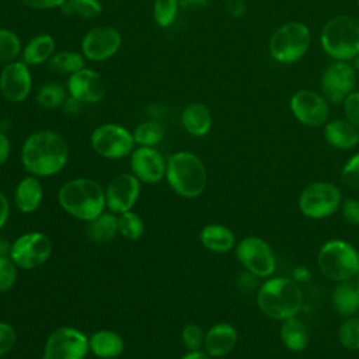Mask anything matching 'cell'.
I'll return each instance as SVG.
<instances>
[{"label":"cell","mask_w":359,"mask_h":359,"mask_svg":"<svg viewBox=\"0 0 359 359\" xmlns=\"http://www.w3.org/2000/svg\"><path fill=\"white\" fill-rule=\"evenodd\" d=\"M356 3H358V7H359V0H356Z\"/></svg>","instance_id":"cell-55"},{"label":"cell","mask_w":359,"mask_h":359,"mask_svg":"<svg viewBox=\"0 0 359 359\" xmlns=\"http://www.w3.org/2000/svg\"><path fill=\"white\" fill-rule=\"evenodd\" d=\"M132 174L144 184H157L165 178L167 158L156 149L136 146L129 156Z\"/></svg>","instance_id":"cell-18"},{"label":"cell","mask_w":359,"mask_h":359,"mask_svg":"<svg viewBox=\"0 0 359 359\" xmlns=\"http://www.w3.org/2000/svg\"><path fill=\"white\" fill-rule=\"evenodd\" d=\"M164 126L156 119H146L132 130L135 144L146 147H156L164 139Z\"/></svg>","instance_id":"cell-31"},{"label":"cell","mask_w":359,"mask_h":359,"mask_svg":"<svg viewBox=\"0 0 359 359\" xmlns=\"http://www.w3.org/2000/svg\"><path fill=\"white\" fill-rule=\"evenodd\" d=\"M352 280H353L355 286H356V287H358V290H359V271H358V273L352 278Z\"/></svg>","instance_id":"cell-53"},{"label":"cell","mask_w":359,"mask_h":359,"mask_svg":"<svg viewBox=\"0 0 359 359\" xmlns=\"http://www.w3.org/2000/svg\"><path fill=\"white\" fill-rule=\"evenodd\" d=\"M118 230L122 237L128 240H137L143 236L144 223L136 212L128 210L118 216Z\"/></svg>","instance_id":"cell-36"},{"label":"cell","mask_w":359,"mask_h":359,"mask_svg":"<svg viewBox=\"0 0 359 359\" xmlns=\"http://www.w3.org/2000/svg\"><path fill=\"white\" fill-rule=\"evenodd\" d=\"M181 359H212V356L199 349V351H189Z\"/></svg>","instance_id":"cell-51"},{"label":"cell","mask_w":359,"mask_h":359,"mask_svg":"<svg viewBox=\"0 0 359 359\" xmlns=\"http://www.w3.org/2000/svg\"><path fill=\"white\" fill-rule=\"evenodd\" d=\"M236 257L245 271L257 278H269L276 269V259L269 244L255 236L240 240L236 245Z\"/></svg>","instance_id":"cell-13"},{"label":"cell","mask_w":359,"mask_h":359,"mask_svg":"<svg viewBox=\"0 0 359 359\" xmlns=\"http://www.w3.org/2000/svg\"><path fill=\"white\" fill-rule=\"evenodd\" d=\"M327 143L339 150H349L359 143V129L346 119H334L325 123Z\"/></svg>","instance_id":"cell-25"},{"label":"cell","mask_w":359,"mask_h":359,"mask_svg":"<svg viewBox=\"0 0 359 359\" xmlns=\"http://www.w3.org/2000/svg\"><path fill=\"white\" fill-rule=\"evenodd\" d=\"M259 310L269 318L286 320L296 317L303 306L300 286L289 278H269L257 293Z\"/></svg>","instance_id":"cell-4"},{"label":"cell","mask_w":359,"mask_h":359,"mask_svg":"<svg viewBox=\"0 0 359 359\" xmlns=\"http://www.w3.org/2000/svg\"><path fill=\"white\" fill-rule=\"evenodd\" d=\"M342 217L351 224H359V201L346 199L341 206Z\"/></svg>","instance_id":"cell-43"},{"label":"cell","mask_w":359,"mask_h":359,"mask_svg":"<svg viewBox=\"0 0 359 359\" xmlns=\"http://www.w3.org/2000/svg\"><path fill=\"white\" fill-rule=\"evenodd\" d=\"M88 351V337L83 331L74 327H59L48 335L42 359H84Z\"/></svg>","instance_id":"cell-11"},{"label":"cell","mask_w":359,"mask_h":359,"mask_svg":"<svg viewBox=\"0 0 359 359\" xmlns=\"http://www.w3.org/2000/svg\"><path fill=\"white\" fill-rule=\"evenodd\" d=\"M57 202L66 213L86 223L95 219L107 208L102 185L84 177L66 181L57 191Z\"/></svg>","instance_id":"cell-2"},{"label":"cell","mask_w":359,"mask_h":359,"mask_svg":"<svg viewBox=\"0 0 359 359\" xmlns=\"http://www.w3.org/2000/svg\"><path fill=\"white\" fill-rule=\"evenodd\" d=\"M320 42L334 60H353L359 55V20L351 15L331 18L321 31Z\"/></svg>","instance_id":"cell-5"},{"label":"cell","mask_w":359,"mask_h":359,"mask_svg":"<svg viewBox=\"0 0 359 359\" xmlns=\"http://www.w3.org/2000/svg\"><path fill=\"white\" fill-rule=\"evenodd\" d=\"M18 1H20L22 6L28 7V8L45 11V10L60 8L66 0H18Z\"/></svg>","instance_id":"cell-44"},{"label":"cell","mask_w":359,"mask_h":359,"mask_svg":"<svg viewBox=\"0 0 359 359\" xmlns=\"http://www.w3.org/2000/svg\"><path fill=\"white\" fill-rule=\"evenodd\" d=\"M69 144L59 132L41 129L25 137L20 160L29 175L45 178L60 172L69 161Z\"/></svg>","instance_id":"cell-1"},{"label":"cell","mask_w":359,"mask_h":359,"mask_svg":"<svg viewBox=\"0 0 359 359\" xmlns=\"http://www.w3.org/2000/svg\"><path fill=\"white\" fill-rule=\"evenodd\" d=\"M10 153H11L10 139L3 130H0V167H3L7 163Z\"/></svg>","instance_id":"cell-46"},{"label":"cell","mask_w":359,"mask_h":359,"mask_svg":"<svg viewBox=\"0 0 359 359\" xmlns=\"http://www.w3.org/2000/svg\"><path fill=\"white\" fill-rule=\"evenodd\" d=\"M165 180L171 189L182 198L201 196L208 184V171L199 156L180 150L167 157Z\"/></svg>","instance_id":"cell-3"},{"label":"cell","mask_w":359,"mask_h":359,"mask_svg":"<svg viewBox=\"0 0 359 359\" xmlns=\"http://www.w3.org/2000/svg\"><path fill=\"white\" fill-rule=\"evenodd\" d=\"M180 8V0H153L151 18L158 28L167 29L177 21Z\"/></svg>","instance_id":"cell-34"},{"label":"cell","mask_w":359,"mask_h":359,"mask_svg":"<svg viewBox=\"0 0 359 359\" xmlns=\"http://www.w3.org/2000/svg\"><path fill=\"white\" fill-rule=\"evenodd\" d=\"M317 264L325 278L337 283L351 280L359 271V252L344 240H330L321 245Z\"/></svg>","instance_id":"cell-6"},{"label":"cell","mask_w":359,"mask_h":359,"mask_svg":"<svg viewBox=\"0 0 359 359\" xmlns=\"http://www.w3.org/2000/svg\"><path fill=\"white\" fill-rule=\"evenodd\" d=\"M86 234L94 243H109L118 234V216L112 212H102L95 219L87 222Z\"/></svg>","instance_id":"cell-27"},{"label":"cell","mask_w":359,"mask_h":359,"mask_svg":"<svg viewBox=\"0 0 359 359\" xmlns=\"http://www.w3.org/2000/svg\"><path fill=\"white\" fill-rule=\"evenodd\" d=\"M353 67H355V70L359 72V55L353 59Z\"/></svg>","instance_id":"cell-54"},{"label":"cell","mask_w":359,"mask_h":359,"mask_svg":"<svg viewBox=\"0 0 359 359\" xmlns=\"http://www.w3.org/2000/svg\"><path fill=\"white\" fill-rule=\"evenodd\" d=\"M24 42L20 35L6 27H0V65H7L21 57Z\"/></svg>","instance_id":"cell-33"},{"label":"cell","mask_w":359,"mask_h":359,"mask_svg":"<svg viewBox=\"0 0 359 359\" xmlns=\"http://www.w3.org/2000/svg\"><path fill=\"white\" fill-rule=\"evenodd\" d=\"M209 4V0H180L181 8H196V7H205Z\"/></svg>","instance_id":"cell-50"},{"label":"cell","mask_w":359,"mask_h":359,"mask_svg":"<svg viewBox=\"0 0 359 359\" xmlns=\"http://www.w3.org/2000/svg\"><path fill=\"white\" fill-rule=\"evenodd\" d=\"M88 348L100 359H115L123 353L125 341L114 330H98L88 337Z\"/></svg>","instance_id":"cell-23"},{"label":"cell","mask_w":359,"mask_h":359,"mask_svg":"<svg viewBox=\"0 0 359 359\" xmlns=\"http://www.w3.org/2000/svg\"><path fill=\"white\" fill-rule=\"evenodd\" d=\"M52 254L50 238L41 231H28L10 244V258L21 269H35L45 264Z\"/></svg>","instance_id":"cell-12"},{"label":"cell","mask_w":359,"mask_h":359,"mask_svg":"<svg viewBox=\"0 0 359 359\" xmlns=\"http://www.w3.org/2000/svg\"><path fill=\"white\" fill-rule=\"evenodd\" d=\"M17 344V331L15 328L6 323L0 321V356L7 355Z\"/></svg>","instance_id":"cell-41"},{"label":"cell","mask_w":359,"mask_h":359,"mask_svg":"<svg viewBox=\"0 0 359 359\" xmlns=\"http://www.w3.org/2000/svg\"><path fill=\"white\" fill-rule=\"evenodd\" d=\"M18 266L10 258V255L0 257V293H6L13 289L17 282Z\"/></svg>","instance_id":"cell-38"},{"label":"cell","mask_w":359,"mask_h":359,"mask_svg":"<svg viewBox=\"0 0 359 359\" xmlns=\"http://www.w3.org/2000/svg\"><path fill=\"white\" fill-rule=\"evenodd\" d=\"M42 196L43 189L39 182V178L28 174L15 187L14 203L20 212L32 213L41 206Z\"/></svg>","instance_id":"cell-24"},{"label":"cell","mask_w":359,"mask_h":359,"mask_svg":"<svg viewBox=\"0 0 359 359\" xmlns=\"http://www.w3.org/2000/svg\"><path fill=\"white\" fill-rule=\"evenodd\" d=\"M224 7H226V11L229 13V15L238 18V17L244 15L247 3H245V0H224Z\"/></svg>","instance_id":"cell-45"},{"label":"cell","mask_w":359,"mask_h":359,"mask_svg":"<svg viewBox=\"0 0 359 359\" xmlns=\"http://www.w3.org/2000/svg\"><path fill=\"white\" fill-rule=\"evenodd\" d=\"M181 125L187 133L195 137L208 135L213 125L210 109L198 101L187 104L181 111Z\"/></svg>","instance_id":"cell-21"},{"label":"cell","mask_w":359,"mask_h":359,"mask_svg":"<svg viewBox=\"0 0 359 359\" xmlns=\"http://www.w3.org/2000/svg\"><path fill=\"white\" fill-rule=\"evenodd\" d=\"M56 52V41L50 34L39 32L31 36L24 45L21 52V60L29 67L48 63Z\"/></svg>","instance_id":"cell-22"},{"label":"cell","mask_w":359,"mask_h":359,"mask_svg":"<svg viewBox=\"0 0 359 359\" xmlns=\"http://www.w3.org/2000/svg\"><path fill=\"white\" fill-rule=\"evenodd\" d=\"M339 344L351 351L359 349V317H348L338 330Z\"/></svg>","instance_id":"cell-37"},{"label":"cell","mask_w":359,"mask_h":359,"mask_svg":"<svg viewBox=\"0 0 359 359\" xmlns=\"http://www.w3.org/2000/svg\"><path fill=\"white\" fill-rule=\"evenodd\" d=\"M341 181L349 189L359 191V153L353 154L342 167Z\"/></svg>","instance_id":"cell-40"},{"label":"cell","mask_w":359,"mask_h":359,"mask_svg":"<svg viewBox=\"0 0 359 359\" xmlns=\"http://www.w3.org/2000/svg\"><path fill=\"white\" fill-rule=\"evenodd\" d=\"M66 86H62L55 81L42 84L35 93L36 104L43 109H57L62 108L65 100L67 98Z\"/></svg>","instance_id":"cell-32"},{"label":"cell","mask_w":359,"mask_h":359,"mask_svg":"<svg viewBox=\"0 0 359 359\" xmlns=\"http://www.w3.org/2000/svg\"><path fill=\"white\" fill-rule=\"evenodd\" d=\"M86 59L81 55L80 50H72V49H63L56 50L53 56L49 59L48 66L52 72L59 74L70 76L83 67H86Z\"/></svg>","instance_id":"cell-30"},{"label":"cell","mask_w":359,"mask_h":359,"mask_svg":"<svg viewBox=\"0 0 359 359\" xmlns=\"http://www.w3.org/2000/svg\"><path fill=\"white\" fill-rule=\"evenodd\" d=\"M237 338V331L231 324L217 323L205 332V352L212 358H223L233 351Z\"/></svg>","instance_id":"cell-20"},{"label":"cell","mask_w":359,"mask_h":359,"mask_svg":"<svg viewBox=\"0 0 359 359\" xmlns=\"http://www.w3.org/2000/svg\"><path fill=\"white\" fill-rule=\"evenodd\" d=\"M201 244L212 252H227L236 245L234 233L223 224H206L199 233Z\"/></svg>","instance_id":"cell-26"},{"label":"cell","mask_w":359,"mask_h":359,"mask_svg":"<svg viewBox=\"0 0 359 359\" xmlns=\"http://www.w3.org/2000/svg\"><path fill=\"white\" fill-rule=\"evenodd\" d=\"M311 273L310 271L306 268V266H297L294 271H293V280L297 283V282H307L310 279Z\"/></svg>","instance_id":"cell-49"},{"label":"cell","mask_w":359,"mask_h":359,"mask_svg":"<svg viewBox=\"0 0 359 359\" xmlns=\"http://www.w3.org/2000/svg\"><path fill=\"white\" fill-rule=\"evenodd\" d=\"M90 144L98 156L108 160L129 157L136 147L132 130L114 122L98 125L90 135Z\"/></svg>","instance_id":"cell-8"},{"label":"cell","mask_w":359,"mask_h":359,"mask_svg":"<svg viewBox=\"0 0 359 359\" xmlns=\"http://www.w3.org/2000/svg\"><path fill=\"white\" fill-rule=\"evenodd\" d=\"M66 90L69 95L77 98L83 104H97L107 95V83L97 70L83 67L67 76Z\"/></svg>","instance_id":"cell-19"},{"label":"cell","mask_w":359,"mask_h":359,"mask_svg":"<svg viewBox=\"0 0 359 359\" xmlns=\"http://www.w3.org/2000/svg\"><path fill=\"white\" fill-rule=\"evenodd\" d=\"M10 252V245L4 240H0V257H6Z\"/></svg>","instance_id":"cell-52"},{"label":"cell","mask_w":359,"mask_h":359,"mask_svg":"<svg viewBox=\"0 0 359 359\" xmlns=\"http://www.w3.org/2000/svg\"><path fill=\"white\" fill-rule=\"evenodd\" d=\"M346 121L359 129V91L351 93L342 102Z\"/></svg>","instance_id":"cell-42"},{"label":"cell","mask_w":359,"mask_h":359,"mask_svg":"<svg viewBox=\"0 0 359 359\" xmlns=\"http://www.w3.org/2000/svg\"><path fill=\"white\" fill-rule=\"evenodd\" d=\"M140 196V181L132 172L115 175L105 188V203L109 212L121 215L132 210Z\"/></svg>","instance_id":"cell-17"},{"label":"cell","mask_w":359,"mask_h":359,"mask_svg":"<svg viewBox=\"0 0 359 359\" xmlns=\"http://www.w3.org/2000/svg\"><path fill=\"white\" fill-rule=\"evenodd\" d=\"M297 205L306 217L324 219L341 206V192L332 182L316 181L302 191Z\"/></svg>","instance_id":"cell-9"},{"label":"cell","mask_w":359,"mask_h":359,"mask_svg":"<svg viewBox=\"0 0 359 359\" xmlns=\"http://www.w3.org/2000/svg\"><path fill=\"white\" fill-rule=\"evenodd\" d=\"M181 341L188 351H199L203 346L205 331L196 324H187L181 331Z\"/></svg>","instance_id":"cell-39"},{"label":"cell","mask_w":359,"mask_h":359,"mask_svg":"<svg viewBox=\"0 0 359 359\" xmlns=\"http://www.w3.org/2000/svg\"><path fill=\"white\" fill-rule=\"evenodd\" d=\"M280 339L283 345L292 352H300L306 349L309 344V334L304 324L296 317H290L280 324Z\"/></svg>","instance_id":"cell-29"},{"label":"cell","mask_w":359,"mask_h":359,"mask_svg":"<svg viewBox=\"0 0 359 359\" xmlns=\"http://www.w3.org/2000/svg\"><path fill=\"white\" fill-rule=\"evenodd\" d=\"M34 87L31 67L21 59L3 65L0 69V95L11 102H24Z\"/></svg>","instance_id":"cell-15"},{"label":"cell","mask_w":359,"mask_h":359,"mask_svg":"<svg viewBox=\"0 0 359 359\" xmlns=\"http://www.w3.org/2000/svg\"><path fill=\"white\" fill-rule=\"evenodd\" d=\"M84 104L81 102V101H79L77 98H74V97H72V95H67V98L65 100V102H63V105H62V109L65 111V114H67V115H77L80 111H81V107H83Z\"/></svg>","instance_id":"cell-47"},{"label":"cell","mask_w":359,"mask_h":359,"mask_svg":"<svg viewBox=\"0 0 359 359\" xmlns=\"http://www.w3.org/2000/svg\"><path fill=\"white\" fill-rule=\"evenodd\" d=\"M290 111L303 125L317 128L327 123L330 107L324 95L313 90H299L290 98Z\"/></svg>","instance_id":"cell-16"},{"label":"cell","mask_w":359,"mask_h":359,"mask_svg":"<svg viewBox=\"0 0 359 359\" xmlns=\"http://www.w3.org/2000/svg\"><path fill=\"white\" fill-rule=\"evenodd\" d=\"M122 34L112 25H95L80 39V52L86 60L101 63L114 57L122 46Z\"/></svg>","instance_id":"cell-10"},{"label":"cell","mask_w":359,"mask_h":359,"mask_svg":"<svg viewBox=\"0 0 359 359\" xmlns=\"http://www.w3.org/2000/svg\"><path fill=\"white\" fill-rule=\"evenodd\" d=\"M320 86L325 100L332 104H341L355 91L356 70L348 62L334 60L323 72Z\"/></svg>","instance_id":"cell-14"},{"label":"cell","mask_w":359,"mask_h":359,"mask_svg":"<svg viewBox=\"0 0 359 359\" xmlns=\"http://www.w3.org/2000/svg\"><path fill=\"white\" fill-rule=\"evenodd\" d=\"M10 215V203L7 196L0 191V229L7 223Z\"/></svg>","instance_id":"cell-48"},{"label":"cell","mask_w":359,"mask_h":359,"mask_svg":"<svg viewBox=\"0 0 359 359\" xmlns=\"http://www.w3.org/2000/svg\"><path fill=\"white\" fill-rule=\"evenodd\" d=\"M332 307L345 317H352L359 311V290L352 279L338 282L334 287Z\"/></svg>","instance_id":"cell-28"},{"label":"cell","mask_w":359,"mask_h":359,"mask_svg":"<svg viewBox=\"0 0 359 359\" xmlns=\"http://www.w3.org/2000/svg\"><path fill=\"white\" fill-rule=\"evenodd\" d=\"M310 41L309 27L300 21H292L283 24L272 34L268 48L276 62L289 65L300 60L306 55Z\"/></svg>","instance_id":"cell-7"},{"label":"cell","mask_w":359,"mask_h":359,"mask_svg":"<svg viewBox=\"0 0 359 359\" xmlns=\"http://www.w3.org/2000/svg\"><path fill=\"white\" fill-rule=\"evenodd\" d=\"M101 0H66L59 8L65 15H76L83 20H94L102 13Z\"/></svg>","instance_id":"cell-35"}]
</instances>
